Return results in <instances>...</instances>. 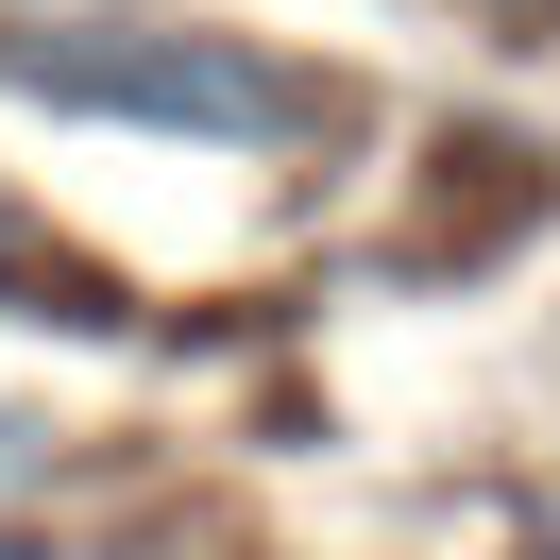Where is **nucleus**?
<instances>
[{
	"label": "nucleus",
	"instance_id": "obj_2",
	"mask_svg": "<svg viewBox=\"0 0 560 560\" xmlns=\"http://www.w3.org/2000/svg\"><path fill=\"white\" fill-rule=\"evenodd\" d=\"M0 323H35V340H119V323H137V306H119V272H85L18 171H0Z\"/></svg>",
	"mask_w": 560,
	"mask_h": 560
},
{
	"label": "nucleus",
	"instance_id": "obj_1",
	"mask_svg": "<svg viewBox=\"0 0 560 560\" xmlns=\"http://www.w3.org/2000/svg\"><path fill=\"white\" fill-rule=\"evenodd\" d=\"M0 103L51 137H137L205 171H306L374 137V85L221 0H0Z\"/></svg>",
	"mask_w": 560,
	"mask_h": 560
},
{
	"label": "nucleus",
	"instance_id": "obj_4",
	"mask_svg": "<svg viewBox=\"0 0 560 560\" xmlns=\"http://www.w3.org/2000/svg\"><path fill=\"white\" fill-rule=\"evenodd\" d=\"M0 560H85V544H69L51 510H0Z\"/></svg>",
	"mask_w": 560,
	"mask_h": 560
},
{
	"label": "nucleus",
	"instance_id": "obj_3",
	"mask_svg": "<svg viewBox=\"0 0 560 560\" xmlns=\"http://www.w3.org/2000/svg\"><path fill=\"white\" fill-rule=\"evenodd\" d=\"M458 18H476L492 51H560V0H458Z\"/></svg>",
	"mask_w": 560,
	"mask_h": 560
}]
</instances>
